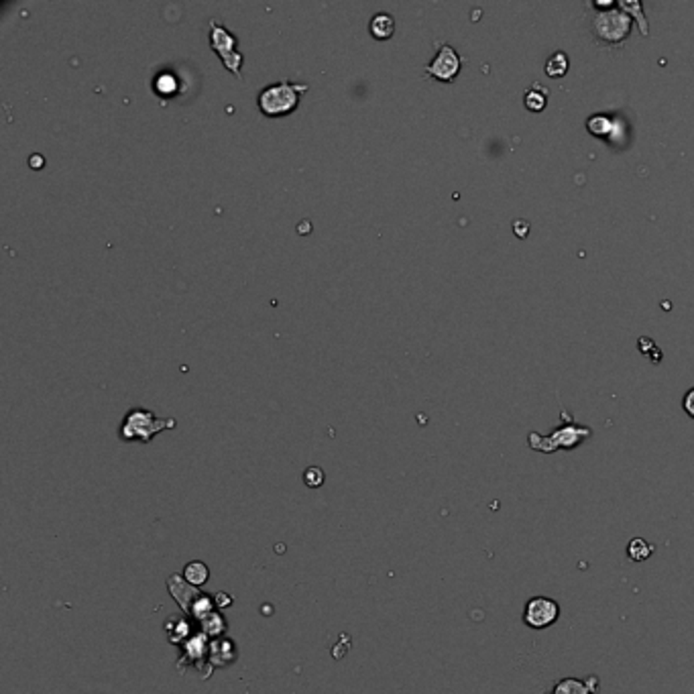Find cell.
<instances>
[{"mask_svg":"<svg viewBox=\"0 0 694 694\" xmlns=\"http://www.w3.org/2000/svg\"><path fill=\"white\" fill-rule=\"evenodd\" d=\"M461 68H463V59H461L458 51L452 45L444 43V45H440L436 57L424 68V73L434 78V80H438V82L450 84L461 73Z\"/></svg>","mask_w":694,"mask_h":694,"instance_id":"5","label":"cell"},{"mask_svg":"<svg viewBox=\"0 0 694 694\" xmlns=\"http://www.w3.org/2000/svg\"><path fill=\"white\" fill-rule=\"evenodd\" d=\"M592 37L607 47H619L629 37L631 15L621 11V4H611L609 8H597L590 20Z\"/></svg>","mask_w":694,"mask_h":694,"instance_id":"3","label":"cell"},{"mask_svg":"<svg viewBox=\"0 0 694 694\" xmlns=\"http://www.w3.org/2000/svg\"><path fill=\"white\" fill-rule=\"evenodd\" d=\"M587 128L590 135L595 137H603V139H611L613 130H615V121L609 118L607 114H592L587 118Z\"/></svg>","mask_w":694,"mask_h":694,"instance_id":"13","label":"cell"},{"mask_svg":"<svg viewBox=\"0 0 694 694\" xmlns=\"http://www.w3.org/2000/svg\"><path fill=\"white\" fill-rule=\"evenodd\" d=\"M560 617V605L550 597H534L525 603L523 623L530 629H546L552 627Z\"/></svg>","mask_w":694,"mask_h":694,"instance_id":"6","label":"cell"},{"mask_svg":"<svg viewBox=\"0 0 694 694\" xmlns=\"http://www.w3.org/2000/svg\"><path fill=\"white\" fill-rule=\"evenodd\" d=\"M308 90H310L308 84H298V82L281 80L277 84H269V86H265V88L259 92L257 106L261 110V114H265L269 118L287 116L293 110H298V106H300V96H302L303 92H308Z\"/></svg>","mask_w":694,"mask_h":694,"instance_id":"1","label":"cell"},{"mask_svg":"<svg viewBox=\"0 0 694 694\" xmlns=\"http://www.w3.org/2000/svg\"><path fill=\"white\" fill-rule=\"evenodd\" d=\"M568 68H570V61H568V55L564 54V51H554L548 59H546V66H544V71H546V75L548 78H562V75H566V71H568Z\"/></svg>","mask_w":694,"mask_h":694,"instance_id":"14","label":"cell"},{"mask_svg":"<svg viewBox=\"0 0 694 694\" xmlns=\"http://www.w3.org/2000/svg\"><path fill=\"white\" fill-rule=\"evenodd\" d=\"M303 482H305L308 487H312V489L322 487V482H324V473H322L320 466H310V468H305V470H303Z\"/></svg>","mask_w":694,"mask_h":694,"instance_id":"19","label":"cell"},{"mask_svg":"<svg viewBox=\"0 0 694 694\" xmlns=\"http://www.w3.org/2000/svg\"><path fill=\"white\" fill-rule=\"evenodd\" d=\"M200 625H202V633H206V635H212V638H218V635H222L224 633V629H226V621H224V617L220 615V613H210L206 619H202L200 621Z\"/></svg>","mask_w":694,"mask_h":694,"instance_id":"17","label":"cell"},{"mask_svg":"<svg viewBox=\"0 0 694 694\" xmlns=\"http://www.w3.org/2000/svg\"><path fill=\"white\" fill-rule=\"evenodd\" d=\"M178 426L176 418H155V413L145 408H133L126 411L121 424V440L123 442H142L149 444L163 430H174Z\"/></svg>","mask_w":694,"mask_h":694,"instance_id":"2","label":"cell"},{"mask_svg":"<svg viewBox=\"0 0 694 694\" xmlns=\"http://www.w3.org/2000/svg\"><path fill=\"white\" fill-rule=\"evenodd\" d=\"M597 686H599V678L597 676H588L587 680L564 678V680H558L554 684L550 694H595Z\"/></svg>","mask_w":694,"mask_h":694,"instance_id":"9","label":"cell"},{"mask_svg":"<svg viewBox=\"0 0 694 694\" xmlns=\"http://www.w3.org/2000/svg\"><path fill=\"white\" fill-rule=\"evenodd\" d=\"M29 163H31V167H37V169H39V167H43V157H39V155H37V157H31Z\"/></svg>","mask_w":694,"mask_h":694,"instance_id":"23","label":"cell"},{"mask_svg":"<svg viewBox=\"0 0 694 694\" xmlns=\"http://www.w3.org/2000/svg\"><path fill=\"white\" fill-rule=\"evenodd\" d=\"M208 576H210V570H208V566L204 564V562H200V560H194V562H190L188 566H185V570H183V578L192 585V587H204L206 583H208Z\"/></svg>","mask_w":694,"mask_h":694,"instance_id":"15","label":"cell"},{"mask_svg":"<svg viewBox=\"0 0 694 694\" xmlns=\"http://www.w3.org/2000/svg\"><path fill=\"white\" fill-rule=\"evenodd\" d=\"M214 603H216V607L218 609H226L229 605H232V599L226 595V592H216V597H214Z\"/></svg>","mask_w":694,"mask_h":694,"instance_id":"22","label":"cell"},{"mask_svg":"<svg viewBox=\"0 0 694 694\" xmlns=\"http://www.w3.org/2000/svg\"><path fill=\"white\" fill-rule=\"evenodd\" d=\"M210 47L220 55L224 68L243 80V54L236 49V37L218 20H210Z\"/></svg>","mask_w":694,"mask_h":694,"instance_id":"4","label":"cell"},{"mask_svg":"<svg viewBox=\"0 0 694 694\" xmlns=\"http://www.w3.org/2000/svg\"><path fill=\"white\" fill-rule=\"evenodd\" d=\"M590 434L588 427H578V426H566L562 430H556L550 438H540L544 440V444L535 446L534 450H540V452H552V450H558V448H574L576 444H580L585 438Z\"/></svg>","mask_w":694,"mask_h":694,"instance_id":"7","label":"cell"},{"mask_svg":"<svg viewBox=\"0 0 694 694\" xmlns=\"http://www.w3.org/2000/svg\"><path fill=\"white\" fill-rule=\"evenodd\" d=\"M682 408H684V411H686V413H688V415H690V418L694 420V389H690V391L684 395Z\"/></svg>","mask_w":694,"mask_h":694,"instance_id":"20","label":"cell"},{"mask_svg":"<svg viewBox=\"0 0 694 694\" xmlns=\"http://www.w3.org/2000/svg\"><path fill=\"white\" fill-rule=\"evenodd\" d=\"M208 659H210L212 668H224V666L232 664L236 659L234 641L226 640V638L212 641L210 643V656H208Z\"/></svg>","mask_w":694,"mask_h":694,"instance_id":"10","label":"cell"},{"mask_svg":"<svg viewBox=\"0 0 694 694\" xmlns=\"http://www.w3.org/2000/svg\"><path fill=\"white\" fill-rule=\"evenodd\" d=\"M652 554H654V546H652L650 542H645L643 537H633V540L627 544V556H629L633 562H643V560H647Z\"/></svg>","mask_w":694,"mask_h":694,"instance_id":"16","label":"cell"},{"mask_svg":"<svg viewBox=\"0 0 694 694\" xmlns=\"http://www.w3.org/2000/svg\"><path fill=\"white\" fill-rule=\"evenodd\" d=\"M548 96H550V90L535 82L523 92V106L532 112H542L548 106Z\"/></svg>","mask_w":694,"mask_h":694,"instance_id":"11","label":"cell"},{"mask_svg":"<svg viewBox=\"0 0 694 694\" xmlns=\"http://www.w3.org/2000/svg\"><path fill=\"white\" fill-rule=\"evenodd\" d=\"M369 31L379 41L391 39L393 33H395V18L389 13H377L369 23Z\"/></svg>","mask_w":694,"mask_h":694,"instance_id":"12","label":"cell"},{"mask_svg":"<svg viewBox=\"0 0 694 694\" xmlns=\"http://www.w3.org/2000/svg\"><path fill=\"white\" fill-rule=\"evenodd\" d=\"M155 90H157L159 96H174L179 90L178 78L169 71H163L155 78Z\"/></svg>","mask_w":694,"mask_h":694,"instance_id":"18","label":"cell"},{"mask_svg":"<svg viewBox=\"0 0 694 694\" xmlns=\"http://www.w3.org/2000/svg\"><path fill=\"white\" fill-rule=\"evenodd\" d=\"M513 232H516L519 238H525V234L530 232V222H525V220H516V222H513Z\"/></svg>","mask_w":694,"mask_h":694,"instance_id":"21","label":"cell"},{"mask_svg":"<svg viewBox=\"0 0 694 694\" xmlns=\"http://www.w3.org/2000/svg\"><path fill=\"white\" fill-rule=\"evenodd\" d=\"M167 587H169V592L174 597V601L181 607L183 613H192V609L196 605V601L200 599V590L196 587H192L183 576L179 574H174L169 580H167Z\"/></svg>","mask_w":694,"mask_h":694,"instance_id":"8","label":"cell"}]
</instances>
